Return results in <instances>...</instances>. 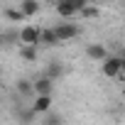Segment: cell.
Segmentation results:
<instances>
[{
    "label": "cell",
    "instance_id": "1",
    "mask_svg": "<svg viewBox=\"0 0 125 125\" xmlns=\"http://www.w3.org/2000/svg\"><path fill=\"white\" fill-rule=\"evenodd\" d=\"M86 3H88V0H59V3H56V12L61 17H71V15L81 12L86 8Z\"/></svg>",
    "mask_w": 125,
    "mask_h": 125
},
{
    "label": "cell",
    "instance_id": "2",
    "mask_svg": "<svg viewBox=\"0 0 125 125\" xmlns=\"http://www.w3.org/2000/svg\"><path fill=\"white\" fill-rule=\"evenodd\" d=\"M20 44H42V30L39 27H22L20 30Z\"/></svg>",
    "mask_w": 125,
    "mask_h": 125
},
{
    "label": "cell",
    "instance_id": "3",
    "mask_svg": "<svg viewBox=\"0 0 125 125\" xmlns=\"http://www.w3.org/2000/svg\"><path fill=\"white\" fill-rule=\"evenodd\" d=\"M54 32H56L59 42H64V39H74V37H79V27H76L74 22H61V25H56V27H54Z\"/></svg>",
    "mask_w": 125,
    "mask_h": 125
},
{
    "label": "cell",
    "instance_id": "4",
    "mask_svg": "<svg viewBox=\"0 0 125 125\" xmlns=\"http://www.w3.org/2000/svg\"><path fill=\"white\" fill-rule=\"evenodd\" d=\"M120 66H123V59H118V56L105 59V64H103V74L110 76V79H120Z\"/></svg>",
    "mask_w": 125,
    "mask_h": 125
},
{
    "label": "cell",
    "instance_id": "5",
    "mask_svg": "<svg viewBox=\"0 0 125 125\" xmlns=\"http://www.w3.org/2000/svg\"><path fill=\"white\" fill-rule=\"evenodd\" d=\"M37 113H47L49 108H52V98H49V93H42V96H37V101H34V105H32Z\"/></svg>",
    "mask_w": 125,
    "mask_h": 125
},
{
    "label": "cell",
    "instance_id": "6",
    "mask_svg": "<svg viewBox=\"0 0 125 125\" xmlns=\"http://www.w3.org/2000/svg\"><path fill=\"white\" fill-rule=\"evenodd\" d=\"M34 91H37V96H42V93H52V76L37 79V81H34Z\"/></svg>",
    "mask_w": 125,
    "mask_h": 125
},
{
    "label": "cell",
    "instance_id": "7",
    "mask_svg": "<svg viewBox=\"0 0 125 125\" xmlns=\"http://www.w3.org/2000/svg\"><path fill=\"white\" fill-rule=\"evenodd\" d=\"M20 8H22V12H25L27 17H32V15L39 12V3H37V0H22Z\"/></svg>",
    "mask_w": 125,
    "mask_h": 125
},
{
    "label": "cell",
    "instance_id": "8",
    "mask_svg": "<svg viewBox=\"0 0 125 125\" xmlns=\"http://www.w3.org/2000/svg\"><path fill=\"white\" fill-rule=\"evenodd\" d=\"M20 56L27 59V61H34L37 59V44H22L20 47Z\"/></svg>",
    "mask_w": 125,
    "mask_h": 125
},
{
    "label": "cell",
    "instance_id": "9",
    "mask_svg": "<svg viewBox=\"0 0 125 125\" xmlns=\"http://www.w3.org/2000/svg\"><path fill=\"white\" fill-rule=\"evenodd\" d=\"M86 54H88L91 59H105V47H101V44H88Z\"/></svg>",
    "mask_w": 125,
    "mask_h": 125
},
{
    "label": "cell",
    "instance_id": "10",
    "mask_svg": "<svg viewBox=\"0 0 125 125\" xmlns=\"http://www.w3.org/2000/svg\"><path fill=\"white\" fill-rule=\"evenodd\" d=\"M5 17H8V20H12V22H22L27 15L22 12V8H20V10H12V8H8V10H5Z\"/></svg>",
    "mask_w": 125,
    "mask_h": 125
},
{
    "label": "cell",
    "instance_id": "11",
    "mask_svg": "<svg viewBox=\"0 0 125 125\" xmlns=\"http://www.w3.org/2000/svg\"><path fill=\"white\" fill-rule=\"evenodd\" d=\"M42 42H44V44H49V47H54V44L59 42V37H56V32H54V30H42Z\"/></svg>",
    "mask_w": 125,
    "mask_h": 125
},
{
    "label": "cell",
    "instance_id": "12",
    "mask_svg": "<svg viewBox=\"0 0 125 125\" xmlns=\"http://www.w3.org/2000/svg\"><path fill=\"white\" fill-rule=\"evenodd\" d=\"M61 71H64V69H61V64H59V61H52V64H49V69H47V76L56 79V76H61Z\"/></svg>",
    "mask_w": 125,
    "mask_h": 125
},
{
    "label": "cell",
    "instance_id": "13",
    "mask_svg": "<svg viewBox=\"0 0 125 125\" xmlns=\"http://www.w3.org/2000/svg\"><path fill=\"white\" fill-rule=\"evenodd\" d=\"M15 39L20 42V32H5V34H3V42H5V47H10Z\"/></svg>",
    "mask_w": 125,
    "mask_h": 125
},
{
    "label": "cell",
    "instance_id": "14",
    "mask_svg": "<svg viewBox=\"0 0 125 125\" xmlns=\"http://www.w3.org/2000/svg\"><path fill=\"white\" fill-rule=\"evenodd\" d=\"M17 91H20L22 96H27V93L32 91V83H30V81H17Z\"/></svg>",
    "mask_w": 125,
    "mask_h": 125
},
{
    "label": "cell",
    "instance_id": "15",
    "mask_svg": "<svg viewBox=\"0 0 125 125\" xmlns=\"http://www.w3.org/2000/svg\"><path fill=\"white\" fill-rule=\"evenodd\" d=\"M81 15H86V17H96V15H98V10H93V8H88V5H86V8L81 10Z\"/></svg>",
    "mask_w": 125,
    "mask_h": 125
},
{
    "label": "cell",
    "instance_id": "16",
    "mask_svg": "<svg viewBox=\"0 0 125 125\" xmlns=\"http://www.w3.org/2000/svg\"><path fill=\"white\" fill-rule=\"evenodd\" d=\"M44 123H47V125H56V123H61V118H59V115H47Z\"/></svg>",
    "mask_w": 125,
    "mask_h": 125
},
{
    "label": "cell",
    "instance_id": "17",
    "mask_svg": "<svg viewBox=\"0 0 125 125\" xmlns=\"http://www.w3.org/2000/svg\"><path fill=\"white\" fill-rule=\"evenodd\" d=\"M120 79H125V59H123V66H120Z\"/></svg>",
    "mask_w": 125,
    "mask_h": 125
}]
</instances>
